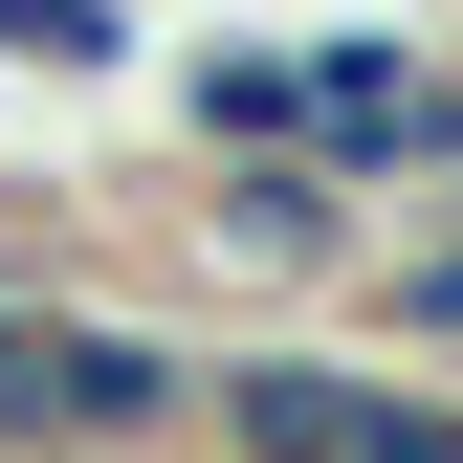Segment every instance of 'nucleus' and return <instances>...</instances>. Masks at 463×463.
<instances>
[{"label":"nucleus","mask_w":463,"mask_h":463,"mask_svg":"<svg viewBox=\"0 0 463 463\" xmlns=\"http://www.w3.org/2000/svg\"><path fill=\"white\" fill-rule=\"evenodd\" d=\"M287 89H309V177L354 221H441V177H463V44H420V23H287Z\"/></svg>","instance_id":"f257e3e1"},{"label":"nucleus","mask_w":463,"mask_h":463,"mask_svg":"<svg viewBox=\"0 0 463 463\" xmlns=\"http://www.w3.org/2000/svg\"><path fill=\"white\" fill-rule=\"evenodd\" d=\"M155 265H177V287H243V309H354L375 221L331 199L309 155H199V177L155 199Z\"/></svg>","instance_id":"f03ea898"},{"label":"nucleus","mask_w":463,"mask_h":463,"mask_svg":"<svg viewBox=\"0 0 463 463\" xmlns=\"http://www.w3.org/2000/svg\"><path fill=\"white\" fill-rule=\"evenodd\" d=\"M354 309H375V354H397V375H463V221H375Z\"/></svg>","instance_id":"20e7f679"},{"label":"nucleus","mask_w":463,"mask_h":463,"mask_svg":"<svg viewBox=\"0 0 463 463\" xmlns=\"http://www.w3.org/2000/svg\"><path fill=\"white\" fill-rule=\"evenodd\" d=\"M133 67V0H0V89H110Z\"/></svg>","instance_id":"39448f33"},{"label":"nucleus","mask_w":463,"mask_h":463,"mask_svg":"<svg viewBox=\"0 0 463 463\" xmlns=\"http://www.w3.org/2000/svg\"><path fill=\"white\" fill-rule=\"evenodd\" d=\"M177 155H309V89H287V23L177 44Z\"/></svg>","instance_id":"7ed1b4c3"},{"label":"nucleus","mask_w":463,"mask_h":463,"mask_svg":"<svg viewBox=\"0 0 463 463\" xmlns=\"http://www.w3.org/2000/svg\"><path fill=\"white\" fill-rule=\"evenodd\" d=\"M0 177H23V155H0Z\"/></svg>","instance_id":"6e6552de"},{"label":"nucleus","mask_w":463,"mask_h":463,"mask_svg":"<svg viewBox=\"0 0 463 463\" xmlns=\"http://www.w3.org/2000/svg\"><path fill=\"white\" fill-rule=\"evenodd\" d=\"M331 463H463V375H397V354H375V397H354Z\"/></svg>","instance_id":"423d86ee"},{"label":"nucleus","mask_w":463,"mask_h":463,"mask_svg":"<svg viewBox=\"0 0 463 463\" xmlns=\"http://www.w3.org/2000/svg\"><path fill=\"white\" fill-rule=\"evenodd\" d=\"M155 463H199V441H155Z\"/></svg>","instance_id":"0eeeda50"}]
</instances>
